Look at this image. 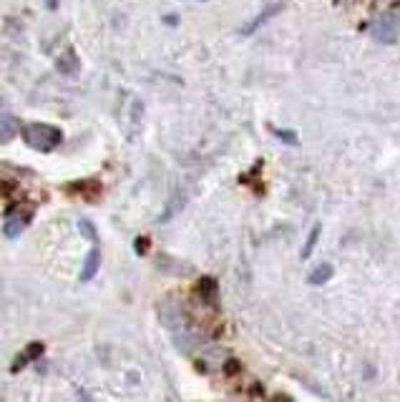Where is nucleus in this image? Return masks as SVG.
Wrapping results in <instances>:
<instances>
[{"label":"nucleus","mask_w":400,"mask_h":402,"mask_svg":"<svg viewBox=\"0 0 400 402\" xmlns=\"http://www.w3.org/2000/svg\"><path fill=\"white\" fill-rule=\"evenodd\" d=\"M227 372H229V375L239 372V362H234V359H231V362H227Z\"/></svg>","instance_id":"nucleus-15"},{"label":"nucleus","mask_w":400,"mask_h":402,"mask_svg":"<svg viewBox=\"0 0 400 402\" xmlns=\"http://www.w3.org/2000/svg\"><path fill=\"white\" fill-rule=\"evenodd\" d=\"M20 133V124L15 116H0V144H8Z\"/></svg>","instance_id":"nucleus-5"},{"label":"nucleus","mask_w":400,"mask_h":402,"mask_svg":"<svg viewBox=\"0 0 400 402\" xmlns=\"http://www.w3.org/2000/svg\"><path fill=\"white\" fill-rule=\"evenodd\" d=\"M99 269H101V251L94 246V249L88 251L86 262H83V269H81V274H78V282H81V284L91 282V279L99 274Z\"/></svg>","instance_id":"nucleus-4"},{"label":"nucleus","mask_w":400,"mask_h":402,"mask_svg":"<svg viewBox=\"0 0 400 402\" xmlns=\"http://www.w3.org/2000/svg\"><path fill=\"white\" fill-rule=\"evenodd\" d=\"M275 133H277V136H280V138H285V141H287L290 146L297 144V136H294V133H287V131H275Z\"/></svg>","instance_id":"nucleus-13"},{"label":"nucleus","mask_w":400,"mask_h":402,"mask_svg":"<svg viewBox=\"0 0 400 402\" xmlns=\"http://www.w3.org/2000/svg\"><path fill=\"white\" fill-rule=\"evenodd\" d=\"M78 229H81V234L88 239V241H91V244H99V232H96L94 221L81 219V221H78Z\"/></svg>","instance_id":"nucleus-10"},{"label":"nucleus","mask_w":400,"mask_h":402,"mask_svg":"<svg viewBox=\"0 0 400 402\" xmlns=\"http://www.w3.org/2000/svg\"><path fill=\"white\" fill-rule=\"evenodd\" d=\"M164 20H166L169 25H176V20H179V18H176V15H169V18H164Z\"/></svg>","instance_id":"nucleus-17"},{"label":"nucleus","mask_w":400,"mask_h":402,"mask_svg":"<svg viewBox=\"0 0 400 402\" xmlns=\"http://www.w3.org/2000/svg\"><path fill=\"white\" fill-rule=\"evenodd\" d=\"M199 292H201V297H204V299H212V297L217 295V282H214V279H201Z\"/></svg>","instance_id":"nucleus-12"},{"label":"nucleus","mask_w":400,"mask_h":402,"mask_svg":"<svg viewBox=\"0 0 400 402\" xmlns=\"http://www.w3.org/2000/svg\"><path fill=\"white\" fill-rule=\"evenodd\" d=\"M58 70H61L63 75H78V70H81V63H78V58H76V53L73 50H69L66 56H61L58 58Z\"/></svg>","instance_id":"nucleus-6"},{"label":"nucleus","mask_w":400,"mask_h":402,"mask_svg":"<svg viewBox=\"0 0 400 402\" xmlns=\"http://www.w3.org/2000/svg\"><path fill=\"white\" fill-rule=\"evenodd\" d=\"M370 33L380 43H393L395 36H398V13H383L380 18L373 23Z\"/></svg>","instance_id":"nucleus-2"},{"label":"nucleus","mask_w":400,"mask_h":402,"mask_svg":"<svg viewBox=\"0 0 400 402\" xmlns=\"http://www.w3.org/2000/svg\"><path fill=\"white\" fill-rule=\"evenodd\" d=\"M332 276V267L330 264H317L313 271H310V276H307V282L315 284V287H320V284H325L327 279Z\"/></svg>","instance_id":"nucleus-9"},{"label":"nucleus","mask_w":400,"mask_h":402,"mask_svg":"<svg viewBox=\"0 0 400 402\" xmlns=\"http://www.w3.org/2000/svg\"><path fill=\"white\" fill-rule=\"evenodd\" d=\"M25 226H28V221H25L23 216H10V219L6 221V226H3V234H6L8 239H18L20 234L25 232Z\"/></svg>","instance_id":"nucleus-8"},{"label":"nucleus","mask_w":400,"mask_h":402,"mask_svg":"<svg viewBox=\"0 0 400 402\" xmlns=\"http://www.w3.org/2000/svg\"><path fill=\"white\" fill-rule=\"evenodd\" d=\"M20 136H23V144L28 149L41 151V154H48L63 141V131L50 124H25Z\"/></svg>","instance_id":"nucleus-1"},{"label":"nucleus","mask_w":400,"mask_h":402,"mask_svg":"<svg viewBox=\"0 0 400 402\" xmlns=\"http://www.w3.org/2000/svg\"><path fill=\"white\" fill-rule=\"evenodd\" d=\"M45 6H48L50 10H56V8H58V0H45Z\"/></svg>","instance_id":"nucleus-16"},{"label":"nucleus","mask_w":400,"mask_h":402,"mask_svg":"<svg viewBox=\"0 0 400 402\" xmlns=\"http://www.w3.org/2000/svg\"><path fill=\"white\" fill-rule=\"evenodd\" d=\"M320 232H322V226H315L313 232H310V239H307V244H305V249H302V257H310L313 254V249H315V244H317V239H320Z\"/></svg>","instance_id":"nucleus-11"},{"label":"nucleus","mask_w":400,"mask_h":402,"mask_svg":"<svg viewBox=\"0 0 400 402\" xmlns=\"http://www.w3.org/2000/svg\"><path fill=\"white\" fill-rule=\"evenodd\" d=\"M146 246H149V241H146L144 237H141V239H136V251H138V254H144V251H146Z\"/></svg>","instance_id":"nucleus-14"},{"label":"nucleus","mask_w":400,"mask_h":402,"mask_svg":"<svg viewBox=\"0 0 400 402\" xmlns=\"http://www.w3.org/2000/svg\"><path fill=\"white\" fill-rule=\"evenodd\" d=\"M282 10H285V3H275V6H267L262 13H259V15H257V18H252L250 23L244 25V28H242L239 33H242V36H252V33H255L257 28H262V25L267 23V20H272L275 15H280Z\"/></svg>","instance_id":"nucleus-3"},{"label":"nucleus","mask_w":400,"mask_h":402,"mask_svg":"<svg viewBox=\"0 0 400 402\" xmlns=\"http://www.w3.org/2000/svg\"><path fill=\"white\" fill-rule=\"evenodd\" d=\"M41 355H43V345H41V342H33V345L28 347V350L20 352V357H15V362H13V372H18L20 367H23V362H25V364L33 362V359H38Z\"/></svg>","instance_id":"nucleus-7"}]
</instances>
